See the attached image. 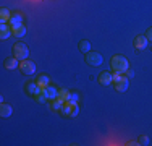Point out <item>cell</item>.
Segmentation results:
<instances>
[{
	"label": "cell",
	"mask_w": 152,
	"mask_h": 146,
	"mask_svg": "<svg viewBox=\"0 0 152 146\" xmlns=\"http://www.w3.org/2000/svg\"><path fill=\"white\" fill-rule=\"evenodd\" d=\"M110 67H112V70L117 73H125L129 68V62H128V58L123 55H113L110 58Z\"/></svg>",
	"instance_id": "1"
},
{
	"label": "cell",
	"mask_w": 152,
	"mask_h": 146,
	"mask_svg": "<svg viewBox=\"0 0 152 146\" xmlns=\"http://www.w3.org/2000/svg\"><path fill=\"white\" fill-rule=\"evenodd\" d=\"M113 86H115V91H118V93H125V91H128L129 88V80L128 76H121V73H117L113 72Z\"/></svg>",
	"instance_id": "2"
},
{
	"label": "cell",
	"mask_w": 152,
	"mask_h": 146,
	"mask_svg": "<svg viewBox=\"0 0 152 146\" xmlns=\"http://www.w3.org/2000/svg\"><path fill=\"white\" fill-rule=\"evenodd\" d=\"M61 114L66 117H76L79 114V105L75 101H66L63 102V107H61Z\"/></svg>",
	"instance_id": "3"
},
{
	"label": "cell",
	"mask_w": 152,
	"mask_h": 146,
	"mask_svg": "<svg viewBox=\"0 0 152 146\" xmlns=\"http://www.w3.org/2000/svg\"><path fill=\"white\" fill-rule=\"evenodd\" d=\"M13 55H15L18 60H26L29 57V49L24 42H16L13 46Z\"/></svg>",
	"instance_id": "4"
},
{
	"label": "cell",
	"mask_w": 152,
	"mask_h": 146,
	"mask_svg": "<svg viewBox=\"0 0 152 146\" xmlns=\"http://www.w3.org/2000/svg\"><path fill=\"white\" fill-rule=\"evenodd\" d=\"M84 60H86V63L91 65V67H100V65L104 63L102 55H100L99 52H92V50L84 55Z\"/></svg>",
	"instance_id": "5"
},
{
	"label": "cell",
	"mask_w": 152,
	"mask_h": 146,
	"mask_svg": "<svg viewBox=\"0 0 152 146\" xmlns=\"http://www.w3.org/2000/svg\"><path fill=\"white\" fill-rule=\"evenodd\" d=\"M20 72L23 73V75H34L36 73V63L31 60H20Z\"/></svg>",
	"instance_id": "6"
},
{
	"label": "cell",
	"mask_w": 152,
	"mask_h": 146,
	"mask_svg": "<svg viewBox=\"0 0 152 146\" xmlns=\"http://www.w3.org/2000/svg\"><path fill=\"white\" fill-rule=\"evenodd\" d=\"M147 42H149V39L146 38V36H141L137 34L134 39H133V46H134L136 50H144L147 47Z\"/></svg>",
	"instance_id": "7"
},
{
	"label": "cell",
	"mask_w": 152,
	"mask_h": 146,
	"mask_svg": "<svg viewBox=\"0 0 152 146\" xmlns=\"http://www.w3.org/2000/svg\"><path fill=\"white\" fill-rule=\"evenodd\" d=\"M10 36H13L12 24H10V23H2V24H0V39L5 41V39H8Z\"/></svg>",
	"instance_id": "8"
},
{
	"label": "cell",
	"mask_w": 152,
	"mask_h": 146,
	"mask_svg": "<svg viewBox=\"0 0 152 146\" xmlns=\"http://www.w3.org/2000/svg\"><path fill=\"white\" fill-rule=\"evenodd\" d=\"M24 89H26V93L29 94V96L34 97L37 93H41V91H42V88L39 86L36 81H28L26 85H24Z\"/></svg>",
	"instance_id": "9"
},
{
	"label": "cell",
	"mask_w": 152,
	"mask_h": 146,
	"mask_svg": "<svg viewBox=\"0 0 152 146\" xmlns=\"http://www.w3.org/2000/svg\"><path fill=\"white\" fill-rule=\"evenodd\" d=\"M3 67H5V70H16V68H20V60L15 55L7 57L5 62H3Z\"/></svg>",
	"instance_id": "10"
},
{
	"label": "cell",
	"mask_w": 152,
	"mask_h": 146,
	"mask_svg": "<svg viewBox=\"0 0 152 146\" xmlns=\"http://www.w3.org/2000/svg\"><path fill=\"white\" fill-rule=\"evenodd\" d=\"M97 80H99V83L102 86H108L113 83V75H112L110 72H102L99 76H97Z\"/></svg>",
	"instance_id": "11"
},
{
	"label": "cell",
	"mask_w": 152,
	"mask_h": 146,
	"mask_svg": "<svg viewBox=\"0 0 152 146\" xmlns=\"http://www.w3.org/2000/svg\"><path fill=\"white\" fill-rule=\"evenodd\" d=\"M42 91H44V94L47 96V99H49V101L57 99V97H58V88H55V86H52V85L45 86Z\"/></svg>",
	"instance_id": "12"
},
{
	"label": "cell",
	"mask_w": 152,
	"mask_h": 146,
	"mask_svg": "<svg viewBox=\"0 0 152 146\" xmlns=\"http://www.w3.org/2000/svg\"><path fill=\"white\" fill-rule=\"evenodd\" d=\"M12 114H13L12 104L2 102V105H0V117H3V119H8V117H12Z\"/></svg>",
	"instance_id": "13"
},
{
	"label": "cell",
	"mask_w": 152,
	"mask_h": 146,
	"mask_svg": "<svg viewBox=\"0 0 152 146\" xmlns=\"http://www.w3.org/2000/svg\"><path fill=\"white\" fill-rule=\"evenodd\" d=\"M12 29H13V36H16V38H23V36L26 34V26H24L23 23L12 26Z\"/></svg>",
	"instance_id": "14"
},
{
	"label": "cell",
	"mask_w": 152,
	"mask_h": 146,
	"mask_svg": "<svg viewBox=\"0 0 152 146\" xmlns=\"http://www.w3.org/2000/svg\"><path fill=\"white\" fill-rule=\"evenodd\" d=\"M36 83H37V85L41 86L42 89H44L45 86H49V85H50V76H49V75H44V73H42V75H39L37 78H36Z\"/></svg>",
	"instance_id": "15"
},
{
	"label": "cell",
	"mask_w": 152,
	"mask_h": 146,
	"mask_svg": "<svg viewBox=\"0 0 152 146\" xmlns=\"http://www.w3.org/2000/svg\"><path fill=\"white\" fill-rule=\"evenodd\" d=\"M23 23V13L21 12H15L12 13V18H10V24L15 26V24H21Z\"/></svg>",
	"instance_id": "16"
},
{
	"label": "cell",
	"mask_w": 152,
	"mask_h": 146,
	"mask_svg": "<svg viewBox=\"0 0 152 146\" xmlns=\"http://www.w3.org/2000/svg\"><path fill=\"white\" fill-rule=\"evenodd\" d=\"M10 18H12V12L8 8L0 10V23H10Z\"/></svg>",
	"instance_id": "17"
},
{
	"label": "cell",
	"mask_w": 152,
	"mask_h": 146,
	"mask_svg": "<svg viewBox=\"0 0 152 146\" xmlns=\"http://www.w3.org/2000/svg\"><path fill=\"white\" fill-rule=\"evenodd\" d=\"M70 97H71V93H70L68 89H65V88L58 89V99H60V101L66 102V101H70Z\"/></svg>",
	"instance_id": "18"
},
{
	"label": "cell",
	"mask_w": 152,
	"mask_h": 146,
	"mask_svg": "<svg viewBox=\"0 0 152 146\" xmlns=\"http://www.w3.org/2000/svg\"><path fill=\"white\" fill-rule=\"evenodd\" d=\"M61 107H63V101H60L58 97L50 101V109H52V111H60L61 112Z\"/></svg>",
	"instance_id": "19"
},
{
	"label": "cell",
	"mask_w": 152,
	"mask_h": 146,
	"mask_svg": "<svg viewBox=\"0 0 152 146\" xmlns=\"http://www.w3.org/2000/svg\"><path fill=\"white\" fill-rule=\"evenodd\" d=\"M78 47H79V50H81L84 55H86L88 52H91V42H89V41H81Z\"/></svg>",
	"instance_id": "20"
},
{
	"label": "cell",
	"mask_w": 152,
	"mask_h": 146,
	"mask_svg": "<svg viewBox=\"0 0 152 146\" xmlns=\"http://www.w3.org/2000/svg\"><path fill=\"white\" fill-rule=\"evenodd\" d=\"M34 99L37 101V102H41V104H44V102L47 101V96L44 94V91H41V93H37V94L34 96Z\"/></svg>",
	"instance_id": "21"
},
{
	"label": "cell",
	"mask_w": 152,
	"mask_h": 146,
	"mask_svg": "<svg viewBox=\"0 0 152 146\" xmlns=\"http://www.w3.org/2000/svg\"><path fill=\"white\" fill-rule=\"evenodd\" d=\"M137 141H139L141 146H147V145H149V136H147V135H141Z\"/></svg>",
	"instance_id": "22"
},
{
	"label": "cell",
	"mask_w": 152,
	"mask_h": 146,
	"mask_svg": "<svg viewBox=\"0 0 152 146\" xmlns=\"http://www.w3.org/2000/svg\"><path fill=\"white\" fill-rule=\"evenodd\" d=\"M70 101H75V102H78V101H79V94H78V93H71V97H70Z\"/></svg>",
	"instance_id": "23"
},
{
	"label": "cell",
	"mask_w": 152,
	"mask_h": 146,
	"mask_svg": "<svg viewBox=\"0 0 152 146\" xmlns=\"http://www.w3.org/2000/svg\"><path fill=\"white\" fill-rule=\"evenodd\" d=\"M144 36H146V38L149 39V41H152V26H151L149 29H147V31H146V34H144Z\"/></svg>",
	"instance_id": "24"
},
{
	"label": "cell",
	"mask_w": 152,
	"mask_h": 146,
	"mask_svg": "<svg viewBox=\"0 0 152 146\" xmlns=\"http://www.w3.org/2000/svg\"><path fill=\"white\" fill-rule=\"evenodd\" d=\"M125 73H126V76H128V78H133V76H134V72H133L131 68H128V70H126Z\"/></svg>",
	"instance_id": "25"
},
{
	"label": "cell",
	"mask_w": 152,
	"mask_h": 146,
	"mask_svg": "<svg viewBox=\"0 0 152 146\" xmlns=\"http://www.w3.org/2000/svg\"><path fill=\"white\" fill-rule=\"evenodd\" d=\"M128 146H136V145H139V141H129V143H126Z\"/></svg>",
	"instance_id": "26"
}]
</instances>
